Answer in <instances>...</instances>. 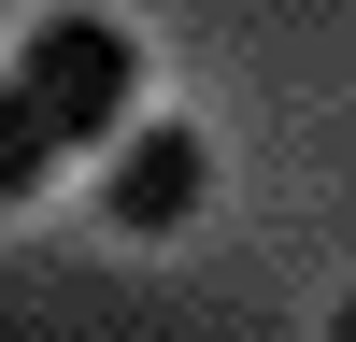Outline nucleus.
<instances>
[{"mask_svg":"<svg viewBox=\"0 0 356 342\" xmlns=\"http://www.w3.org/2000/svg\"><path fill=\"white\" fill-rule=\"evenodd\" d=\"M15 86L43 100V129H57V142H114V129H129V100H143V43H129L114 15H86V0H72V15L29 28Z\"/></svg>","mask_w":356,"mask_h":342,"instance_id":"f257e3e1","label":"nucleus"},{"mask_svg":"<svg viewBox=\"0 0 356 342\" xmlns=\"http://www.w3.org/2000/svg\"><path fill=\"white\" fill-rule=\"evenodd\" d=\"M200 200H214V142L200 129H114V171H100V214L129 228V243H171V228L200 214Z\"/></svg>","mask_w":356,"mask_h":342,"instance_id":"f03ea898","label":"nucleus"},{"mask_svg":"<svg viewBox=\"0 0 356 342\" xmlns=\"http://www.w3.org/2000/svg\"><path fill=\"white\" fill-rule=\"evenodd\" d=\"M43 171H57V129H43V100L0 72V214H29V200H43Z\"/></svg>","mask_w":356,"mask_h":342,"instance_id":"7ed1b4c3","label":"nucleus"},{"mask_svg":"<svg viewBox=\"0 0 356 342\" xmlns=\"http://www.w3.org/2000/svg\"><path fill=\"white\" fill-rule=\"evenodd\" d=\"M328 342H356V300H342V314H328Z\"/></svg>","mask_w":356,"mask_h":342,"instance_id":"20e7f679","label":"nucleus"}]
</instances>
